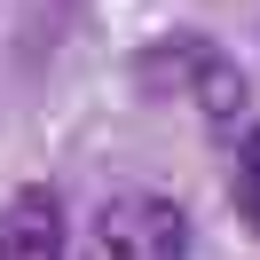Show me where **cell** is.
<instances>
[{"instance_id": "obj_1", "label": "cell", "mask_w": 260, "mask_h": 260, "mask_svg": "<svg viewBox=\"0 0 260 260\" xmlns=\"http://www.w3.org/2000/svg\"><path fill=\"white\" fill-rule=\"evenodd\" d=\"M142 79L166 87V95H181L213 134H237V126H252V118H260V111H252V79L237 71V55L213 48V40H197V32L158 40V48L142 55Z\"/></svg>"}, {"instance_id": "obj_4", "label": "cell", "mask_w": 260, "mask_h": 260, "mask_svg": "<svg viewBox=\"0 0 260 260\" xmlns=\"http://www.w3.org/2000/svg\"><path fill=\"white\" fill-rule=\"evenodd\" d=\"M229 197H237V221L260 229V118L229 134Z\"/></svg>"}, {"instance_id": "obj_3", "label": "cell", "mask_w": 260, "mask_h": 260, "mask_svg": "<svg viewBox=\"0 0 260 260\" xmlns=\"http://www.w3.org/2000/svg\"><path fill=\"white\" fill-rule=\"evenodd\" d=\"M0 260H71V221L55 189H16L0 205Z\"/></svg>"}, {"instance_id": "obj_2", "label": "cell", "mask_w": 260, "mask_h": 260, "mask_svg": "<svg viewBox=\"0 0 260 260\" xmlns=\"http://www.w3.org/2000/svg\"><path fill=\"white\" fill-rule=\"evenodd\" d=\"M71 260H189V213L158 189H111L79 221Z\"/></svg>"}]
</instances>
